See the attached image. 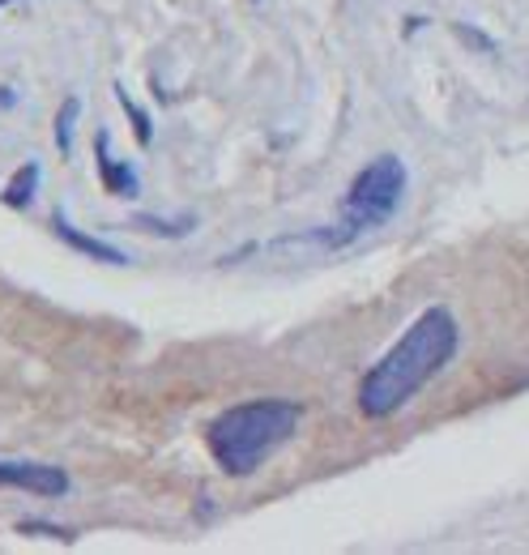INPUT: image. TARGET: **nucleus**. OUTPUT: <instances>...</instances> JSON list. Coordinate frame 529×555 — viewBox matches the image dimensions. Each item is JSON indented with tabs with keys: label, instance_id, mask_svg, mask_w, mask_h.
I'll return each instance as SVG.
<instances>
[{
	"label": "nucleus",
	"instance_id": "f257e3e1",
	"mask_svg": "<svg viewBox=\"0 0 529 555\" xmlns=\"http://www.w3.org/2000/svg\"><path fill=\"white\" fill-rule=\"evenodd\" d=\"M462 347V325L449 308H427L393 347L380 354V363L367 367V376L359 380V411L367 418H389L401 406H410L418 398V389H427Z\"/></svg>",
	"mask_w": 529,
	"mask_h": 555
},
{
	"label": "nucleus",
	"instance_id": "f03ea898",
	"mask_svg": "<svg viewBox=\"0 0 529 555\" xmlns=\"http://www.w3.org/2000/svg\"><path fill=\"white\" fill-rule=\"evenodd\" d=\"M299 418H304V406L291 398H253V402L227 406L205 427L209 457L218 462L222 475L248 479L299 431Z\"/></svg>",
	"mask_w": 529,
	"mask_h": 555
},
{
	"label": "nucleus",
	"instance_id": "7ed1b4c3",
	"mask_svg": "<svg viewBox=\"0 0 529 555\" xmlns=\"http://www.w3.org/2000/svg\"><path fill=\"white\" fill-rule=\"evenodd\" d=\"M405 184H410L405 163L397 154H376L354 176V184H350V193L341 202V218H337L341 231H333V248L385 227L397 214V206H401V197H405Z\"/></svg>",
	"mask_w": 529,
	"mask_h": 555
},
{
	"label": "nucleus",
	"instance_id": "20e7f679",
	"mask_svg": "<svg viewBox=\"0 0 529 555\" xmlns=\"http://www.w3.org/2000/svg\"><path fill=\"white\" fill-rule=\"evenodd\" d=\"M0 487H22L35 495H65L68 475L48 462H4L0 457Z\"/></svg>",
	"mask_w": 529,
	"mask_h": 555
},
{
	"label": "nucleus",
	"instance_id": "39448f33",
	"mask_svg": "<svg viewBox=\"0 0 529 555\" xmlns=\"http://www.w3.org/2000/svg\"><path fill=\"white\" fill-rule=\"evenodd\" d=\"M94 154H99L103 189H107L112 197H137V171H132L129 163H120V158L112 154V138H107V129H99V138H94Z\"/></svg>",
	"mask_w": 529,
	"mask_h": 555
},
{
	"label": "nucleus",
	"instance_id": "423d86ee",
	"mask_svg": "<svg viewBox=\"0 0 529 555\" xmlns=\"http://www.w3.org/2000/svg\"><path fill=\"white\" fill-rule=\"evenodd\" d=\"M52 227H56V235L65 240L68 248H77V253H86V257H94V261H103V266H129V253H120V248H116V244H107V240H94V235L77 231L61 209H56Z\"/></svg>",
	"mask_w": 529,
	"mask_h": 555
},
{
	"label": "nucleus",
	"instance_id": "0eeeda50",
	"mask_svg": "<svg viewBox=\"0 0 529 555\" xmlns=\"http://www.w3.org/2000/svg\"><path fill=\"white\" fill-rule=\"evenodd\" d=\"M35 189H39V163H22V167L13 171V180L4 184V206L26 209L35 202Z\"/></svg>",
	"mask_w": 529,
	"mask_h": 555
},
{
	"label": "nucleus",
	"instance_id": "6e6552de",
	"mask_svg": "<svg viewBox=\"0 0 529 555\" xmlns=\"http://www.w3.org/2000/svg\"><path fill=\"white\" fill-rule=\"evenodd\" d=\"M77 116H81V99L77 94H68L65 99V107L56 112V150L61 154H73V129H77Z\"/></svg>",
	"mask_w": 529,
	"mask_h": 555
},
{
	"label": "nucleus",
	"instance_id": "1a4fd4ad",
	"mask_svg": "<svg viewBox=\"0 0 529 555\" xmlns=\"http://www.w3.org/2000/svg\"><path fill=\"white\" fill-rule=\"evenodd\" d=\"M137 227H145V231H154V235H171V240H180V235H189V231L197 227V218H193V214H184L180 222H167V218H150V214H141V218H137Z\"/></svg>",
	"mask_w": 529,
	"mask_h": 555
},
{
	"label": "nucleus",
	"instance_id": "9d476101",
	"mask_svg": "<svg viewBox=\"0 0 529 555\" xmlns=\"http://www.w3.org/2000/svg\"><path fill=\"white\" fill-rule=\"evenodd\" d=\"M116 99L125 103V112H129V116H132V129H137V141H141V145H150V138H154V129H150V116H145V112H141V107L132 103L129 94L120 90V86H116Z\"/></svg>",
	"mask_w": 529,
	"mask_h": 555
},
{
	"label": "nucleus",
	"instance_id": "9b49d317",
	"mask_svg": "<svg viewBox=\"0 0 529 555\" xmlns=\"http://www.w3.org/2000/svg\"><path fill=\"white\" fill-rule=\"evenodd\" d=\"M17 530H43V534H48V539H73V534H68V530H56V526H48V521H22V526H17Z\"/></svg>",
	"mask_w": 529,
	"mask_h": 555
},
{
	"label": "nucleus",
	"instance_id": "f8f14e48",
	"mask_svg": "<svg viewBox=\"0 0 529 555\" xmlns=\"http://www.w3.org/2000/svg\"><path fill=\"white\" fill-rule=\"evenodd\" d=\"M9 103H13V94H9L4 86H0V107H9Z\"/></svg>",
	"mask_w": 529,
	"mask_h": 555
},
{
	"label": "nucleus",
	"instance_id": "ddd939ff",
	"mask_svg": "<svg viewBox=\"0 0 529 555\" xmlns=\"http://www.w3.org/2000/svg\"><path fill=\"white\" fill-rule=\"evenodd\" d=\"M0 4H9V0H0Z\"/></svg>",
	"mask_w": 529,
	"mask_h": 555
}]
</instances>
